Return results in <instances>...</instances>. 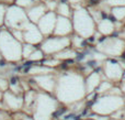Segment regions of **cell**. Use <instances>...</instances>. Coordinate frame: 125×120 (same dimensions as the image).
I'll list each match as a JSON object with an SVG mask.
<instances>
[{
    "instance_id": "obj_1",
    "label": "cell",
    "mask_w": 125,
    "mask_h": 120,
    "mask_svg": "<svg viewBox=\"0 0 125 120\" xmlns=\"http://www.w3.org/2000/svg\"><path fill=\"white\" fill-rule=\"evenodd\" d=\"M0 53L7 61L15 62L21 59L22 48L19 41L6 30L0 31Z\"/></svg>"
},
{
    "instance_id": "obj_2",
    "label": "cell",
    "mask_w": 125,
    "mask_h": 120,
    "mask_svg": "<svg viewBox=\"0 0 125 120\" xmlns=\"http://www.w3.org/2000/svg\"><path fill=\"white\" fill-rule=\"evenodd\" d=\"M26 22V18L24 14L23 10L19 7H9L6 10V15H4V23L8 28L13 29V30H21Z\"/></svg>"
},
{
    "instance_id": "obj_3",
    "label": "cell",
    "mask_w": 125,
    "mask_h": 120,
    "mask_svg": "<svg viewBox=\"0 0 125 120\" xmlns=\"http://www.w3.org/2000/svg\"><path fill=\"white\" fill-rule=\"evenodd\" d=\"M2 101H3V105L7 109H11L14 110V111L21 109L22 106H23V98L11 93L10 90H7L3 93Z\"/></svg>"
},
{
    "instance_id": "obj_4",
    "label": "cell",
    "mask_w": 125,
    "mask_h": 120,
    "mask_svg": "<svg viewBox=\"0 0 125 120\" xmlns=\"http://www.w3.org/2000/svg\"><path fill=\"white\" fill-rule=\"evenodd\" d=\"M4 15H6V7L0 3V25L4 23Z\"/></svg>"
},
{
    "instance_id": "obj_5",
    "label": "cell",
    "mask_w": 125,
    "mask_h": 120,
    "mask_svg": "<svg viewBox=\"0 0 125 120\" xmlns=\"http://www.w3.org/2000/svg\"><path fill=\"white\" fill-rule=\"evenodd\" d=\"M9 88V82L4 81V79H1L0 78V92L1 93H4L7 92Z\"/></svg>"
},
{
    "instance_id": "obj_6",
    "label": "cell",
    "mask_w": 125,
    "mask_h": 120,
    "mask_svg": "<svg viewBox=\"0 0 125 120\" xmlns=\"http://www.w3.org/2000/svg\"><path fill=\"white\" fill-rule=\"evenodd\" d=\"M2 96H3V93H1V92H0V101L2 100Z\"/></svg>"
},
{
    "instance_id": "obj_7",
    "label": "cell",
    "mask_w": 125,
    "mask_h": 120,
    "mask_svg": "<svg viewBox=\"0 0 125 120\" xmlns=\"http://www.w3.org/2000/svg\"><path fill=\"white\" fill-rule=\"evenodd\" d=\"M2 119V112H1V110H0V120Z\"/></svg>"
}]
</instances>
